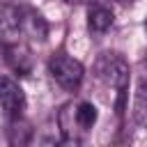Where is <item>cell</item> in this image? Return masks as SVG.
I'll return each mask as SVG.
<instances>
[{
	"mask_svg": "<svg viewBox=\"0 0 147 147\" xmlns=\"http://www.w3.org/2000/svg\"><path fill=\"white\" fill-rule=\"evenodd\" d=\"M99 113H96V106L92 101H80L76 106V124L83 126V129H92L94 122H96Z\"/></svg>",
	"mask_w": 147,
	"mask_h": 147,
	"instance_id": "cell-10",
	"label": "cell"
},
{
	"mask_svg": "<svg viewBox=\"0 0 147 147\" xmlns=\"http://www.w3.org/2000/svg\"><path fill=\"white\" fill-rule=\"evenodd\" d=\"M21 21H18V7L14 5H0V46L7 48L11 44L21 41Z\"/></svg>",
	"mask_w": 147,
	"mask_h": 147,
	"instance_id": "cell-5",
	"label": "cell"
},
{
	"mask_svg": "<svg viewBox=\"0 0 147 147\" xmlns=\"http://www.w3.org/2000/svg\"><path fill=\"white\" fill-rule=\"evenodd\" d=\"M145 34H147V18H145Z\"/></svg>",
	"mask_w": 147,
	"mask_h": 147,
	"instance_id": "cell-14",
	"label": "cell"
},
{
	"mask_svg": "<svg viewBox=\"0 0 147 147\" xmlns=\"http://www.w3.org/2000/svg\"><path fill=\"white\" fill-rule=\"evenodd\" d=\"M119 5H131V2H136V0H117Z\"/></svg>",
	"mask_w": 147,
	"mask_h": 147,
	"instance_id": "cell-13",
	"label": "cell"
},
{
	"mask_svg": "<svg viewBox=\"0 0 147 147\" xmlns=\"http://www.w3.org/2000/svg\"><path fill=\"white\" fill-rule=\"evenodd\" d=\"M0 108L2 113L14 119V117H23V110H25V92L23 87L11 80V78H0Z\"/></svg>",
	"mask_w": 147,
	"mask_h": 147,
	"instance_id": "cell-3",
	"label": "cell"
},
{
	"mask_svg": "<svg viewBox=\"0 0 147 147\" xmlns=\"http://www.w3.org/2000/svg\"><path fill=\"white\" fill-rule=\"evenodd\" d=\"M110 28H113V11L108 7H101V5L90 7V11H87V30L92 34H103Z\"/></svg>",
	"mask_w": 147,
	"mask_h": 147,
	"instance_id": "cell-8",
	"label": "cell"
},
{
	"mask_svg": "<svg viewBox=\"0 0 147 147\" xmlns=\"http://www.w3.org/2000/svg\"><path fill=\"white\" fill-rule=\"evenodd\" d=\"M7 140H9V147H28L30 140H32V124H30L25 117H14V119H9Z\"/></svg>",
	"mask_w": 147,
	"mask_h": 147,
	"instance_id": "cell-7",
	"label": "cell"
},
{
	"mask_svg": "<svg viewBox=\"0 0 147 147\" xmlns=\"http://www.w3.org/2000/svg\"><path fill=\"white\" fill-rule=\"evenodd\" d=\"M18 21H21V34L30 41H46L48 37V23L46 18L32 9V7H18Z\"/></svg>",
	"mask_w": 147,
	"mask_h": 147,
	"instance_id": "cell-4",
	"label": "cell"
},
{
	"mask_svg": "<svg viewBox=\"0 0 147 147\" xmlns=\"http://www.w3.org/2000/svg\"><path fill=\"white\" fill-rule=\"evenodd\" d=\"M55 147H80V142H78L76 138H62Z\"/></svg>",
	"mask_w": 147,
	"mask_h": 147,
	"instance_id": "cell-11",
	"label": "cell"
},
{
	"mask_svg": "<svg viewBox=\"0 0 147 147\" xmlns=\"http://www.w3.org/2000/svg\"><path fill=\"white\" fill-rule=\"evenodd\" d=\"M64 2H69V5H94L96 0H64Z\"/></svg>",
	"mask_w": 147,
	"mask_h": 147,
	"instance_id": "cell-12",
	"label": "cell"
},
{
	"mask_svg": "<svg viewBox=\"0 0 147 147\" xmlns=\"http://www.w3.org/2000/svg\"><path fill=\"white\" fill-rule=\"evenodd\" d=\"M133 117L140 126H147V78H142L138 85L136 101H133Z\"/></svg>",
	"mask_w": 147,
	"mask_h": 147,
	"instance_id": "cell-9",
	"label": "cell"
},
{
	"mask_svg": "<svg viewBox=\"0 0 147 147\" xmlns=\"http://www.w3.org/2000/svg\"><path fill=\"white\" fill-rule=\"evenodd\" d=\"M94 71L106 85L115 87L117 92H126L131 69H129V62L119 53H101L94 64Z\"/></svg>",
	"mask_w": 147,
	"mask_h": 147,
	"instance_id": "cell-1",
	"label": "cell"
},
{
	"mask_svg": "<svg viewBox=\"0 0 147 147\" xmlns=\"http://www.w3.org/2000/svg\"><path fill=\"white\" fill-rule=\"evenodd\" d=\"M48 71H51L53 80H55L60 87L69 90V92L78 90L80 83H83V76H85L83 64H80L76 57L67 55V53H57V55H53V57L48 60Z\"/></svg>",
	"mask_w": 147,
	"mask_h": 147,
	"instance_id": "cell-2",
	"label": "cell"
},
{
	"mask_svg": "<svg viewBox=\"0 0 147 147\" xmlns=\"http://www.w3.org/2000/svg\"><path fill=\"white\" fill-rule=\"evenodd\" d=\"M5 57H7L9 67H11L16 74L28 76V74L32 71V53H30V48H28L25 44H21V41L7 46V48H5Z\"/></svg>",
	"mask_w": 147,
	"mask_h": 147,
	"instance_id": "cell-6",
	"label": "cell"
}]
</instances>
